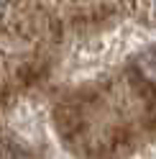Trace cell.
<instances>
[{"label":"cell","mask_w":156,"mask_h":159,"mask_svg":"<svg viewBox=\"0 0 156 159\" xmlns=\"http://www.w3.org/2000/svg\"><path fill=\"white\" fill-rule=\"evenodd\" d=\"M136 67H138V72L143 80H149V82H156V52H146L138 57V62H136Z\"/></svg>","instance_id":"1"},{"label":"cell","mask_w":156,"mask_h":159,"mask_svg":"<svg viewBox=\"0 0 156 159\" xmlns=\"http://www.w3.org/2000/svg\"><path fill=\"white\" fill-rule=\"evenodd\" d=\"M5 8H8V0H0V16L5 13Z\"/></svg>","instance_id":"2"}]
</instances>
